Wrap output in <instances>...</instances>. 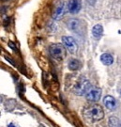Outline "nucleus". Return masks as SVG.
I'll return each instance as SVG.
<instances>
[{"mask_svg": "<svg viewBox=\"0 0 121 127\" xmlns=\"http://www.w3.org/2000/svg\"><path fill=\"white\" fill-rule=\"evenodd\" d=\"M84 117L89 122H98L104 117L102 107L99 104H92L84 110Z\"/></svg>", "mask_w": 121, "mask_h": 127, "instance_id": "1", "label": "nucleus"}, {"mask_svg": "<svg viewBox=\"0 0 121 127\" xmlns=\"http://www.w3.org/2000/svg\"><path fill=\"white\" fill-rule=\"evenodd\" d=\"M90 88H91V85H90L89 81L87 79H85V77H80L75 83V85L73 86L72 91L76 95H84L88 92Z\"/></svg>", "mask_w": 121, "mask_h": 127, "instance_id": "2", "label": "nucleus"}, {"mask_svg": "<svg viewBox=\"0 0 121 127\" xmlns=\"http://www.w3.org/2000/svg\"><path fill=\"white\" fill-rule=\"evenodd\" d=\"M49 53L52 58L55 59H63L65 55H66V51H65V46L60 44V43H54L49 46Z\"/></svg>", "mask_w": 121, "mask_h": 127, "instance_id": "3", "label": "nucleus"}, {"mask_svg": "<svg viewBox=\"0 0 121 127\" xmlns=\"http://www.w3.org/2000/svg\"><path fill=\"white\" fill-rule=\"evenodd\" d=\"M62 42H63V45L65 46V48L70 53H72V54H75L77 52V50H78L77 42L72 37H68V36L62 37Z\"/></svg>", "mask_w": 121, "mask_h": 127, "instance_id": "4", "label": "nucleus"}, {"mask_svg": "<svg viewBox=\"0 0 121 127\" xmlns=\"http://www.w3.org/2000/svg\"><path fill=\"white\" fill-rule=\"evenodd\" d=\"M68 27L72 30V31L81 34L84 31L85 28V24L80 19H72L68 22Z\"/></svg>", "mask_w": 121, "mask_h": 127, "instance_id": "5", "label": "nucleus"}, {"mask_svg": "<svg viewBox=\"0 0 121 127\" xmlns=\"http://www.w3.org/2000/svg\"><path fill=\"white\" fill-rule=\"evenodd\" d=\"M101 96V90L97 87H91L88 92L85 94L86 99L90 102H98Z\"/></svg>", "mask_w": 121, "mask_h": 127, "instance_id": "6", "label": "nucleus"}, {"mask_svg": "<svg viewBox=\"0 0 121 127\" xmlns=\"http://www.w3.org/2000/svg\"><path fill=\"white\" fill-rule=\"evenodd\" d=\"M68 8L70 12L72 14L78 13L82 9V3H81V0H70L69 5H68Z\"/></svg>", "mask_w": 121, "mask_h": 127, "instance_id": "7", "label": "nucleus"}, {"mask_svg": "<svg viewBox=\"0 0 121 127\" xmlns=\"http://www.w3.org/2000/svg\"><path fill=\"white\" fill-rule=\"evenodd\" d=\"M103 104L104 105L110 110H114L117 108V101L115 100V98L110 95H107L104 97L103 99Z\"/></svg>", "mask_w": 121, "mask_h": 127, "instance_id": "8", "label": "nucleus"}, {"mask_svg": "<svg viewBox=\"0 0 121 127\" xmlns=\"http://www.w3.org/2000/svg\"><path fill=\"white\" fill-rule=\"evenodd\" d=\"M64 11H65V5L64 3H60V4L54 9V12H53V18L54 20H59L63 16L64 14Z\"/></svg>", "mask_w": 121, "mask_h": 127, "instance_id": "9", "label": "nucleus"}, {"mask_svg": "<svg viewBox=\"0 0 121 127\" xmlns=\"http://www.w3.org/2000/svg\"><path fill=\"white\" fill-rule=\"evenodd\" d=\"M100 61H101L104 65L109 66V65L113 64V62H114V58H113V56L111 54H109V53H104V54H102L100 56Z\"/></svg>", "mask_w": 121, "mask_h": 127, "instance_id": "10", "label": "nucleus"}, {"mask_svg": "<svg viewBox=\"0 0 121 127\" xmlns=\"http://www.w3.org/2000/svg\"><path fill=\"white\" fill-rule=\"evenodd\" d=\"M102 33H103V27L101 25H96L92 28V35L96 39H99L100 37L102 36Z\"/></svg>", "mask_w": 121, "mask_h": 127, "instance_id": "11", "label": "nucleus"}, {"mask_svg": "<svg viewBox=\"0 0 121 127\" xmlns=\"http://www.w3.org/2000/svg\"><path fill=\"white\" fill-rule=\"evenodd\" d=\"M69 69L72 71H77L81 67V62L78 59H71L69 62Z\"/></svg>", "mask_w": 121, "mask_h": 127, "instance_id": "12", "label": "nucleus"}, {"mask_svg": "<svg viewBox=\"0 0 121 127\" xmlns=\"http://www.w3.org/2000/svg\"><path fill=\"white\" fill-rule=\"evenodd\" d=\"M109 126L110 127H121V123L119 119L117 117H110L109 118Z\"/></svg>", "mask_w": 121, "mask_h": 127, "instance_id": "13", "label": "nucleus"}, {"mask_svg": "<svg viewBox=\"0 0 121 127\" xmlns=\"http://www.w3.org/2000/svg\"><path fill=\"white\" fill-rule=\"evenodd\" d=\"M87 2H88L90 5H94V3L96 2V0H87Z\"/></svg>", "mask_w": 121, "mask_h": 127, "instance_id": "14", "label": "nucleus"}, {"mask_svg": "<svg viewBox=\"0 0 121 127\" xmlns=\"http://www.w3.org/2000/svg\"><path fill=\"white\" fill-rule=\"evenodd\" d=\"M8 127H15V125H14L13 123H10V124H9V125Z\"/></svg>", "mask_w": 121, "mask_h": 127, "instance_id": "15", "label": "nucleus"}, {"mask_svg": "<svg viewBox=\"0 0 121 127\" xmlns=\"http://www.w3.org/2000/svg\"><path fill=\"white\" fill-rule=\"evenodd\" d=\"M2 1H8V0H2Z\"/></svg>", "mask_w": 121, "mask_h": 127, "instance_id": "16", "label": "nucleus"}]
</instances>
